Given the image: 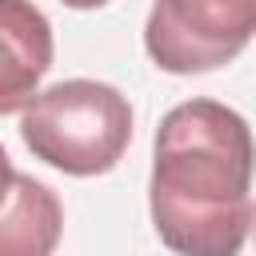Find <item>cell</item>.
Wrapping results in <instances>:
<instances>
[{
    "label": "cell",
    "mask_w": 256,
    "mask_h": 256,
    "mask_svg": "<svg viewBox=\"0 0 256 256\" xmlns=\"http://www.w3.org/2000/svg\"><path fill=\"white\" fill-rule=\"evenodd\" d=\"M256 140L248 120L220 100H184L152 148L148 212L176 256H240L252 232Z\"/></svg>",
    "instance_id": "cell-1"
},
{
    "label": "cell",
    "mask_w": 256,
    "mask_h": 256,
    "mask_svg": "<svg viewBox=\"0 0 256 256\" xmlns=\"http://www.w3.org/2000/svg\"><path fill=\"white\" fill-rule=\"evenodd\" d=\"M20 136L64 176H104L132 144V104L104 80H60L24 108Z\"/></svg>",
    "instance_id": "cell-2"
},
{
    "label": "cell",
    "mask_w": 256,
    "mask_h": 256,
    "mask_svg": "<svg viewBox=\"0 0 256 256\" xmlns=\"http://www.w3.org/2000/svg\"><path fill=\"white\" fill-rule=\"evenodd\" d=\"M252 40L256 0H156L144 24V52L172 76L224 68Z\"/></svg>",
    "instance_id": "cell-3"
},
{
    "label": "cell",
    "mask_w": 256,
    "mask_h": 256,
    "mask_svg": "<svg viewBox=\"0 0 256 256\" xmlns=\"http://www.w3.org/2000/svg\"><path fill=\"white\" fill-rule=\"evenodd\" d=\"M56 56L52 24L32 0H0V116L24 112L40 96Z\"/></svg>",
    "instance_id": "cell-4"
},
{
    "label": "cell",
    "mask_w": 256,
    "mask_h": 256,
    "mask_svg": "<svg viewBox=\"0 0 256 256\" xmlns=\"http://www.w3.org/2000/svg\"><path fill=\"white\" fill-rule=\"evenodd\" d=\"M64 236V204L60 196L24 172L0 208V256H56Z\"/></svg>",
    "instance_id": "cell-5"
},
{
    "label": "cell",
    "mask_w": 256,
    "mask_h": 256,
    "mask_svg": "<svg viewBox=\"0 0 256 256\" xmlns=\"http://www.w3.org/2000/svg\"><path fill=\"white\" fill-rule=\"evenodd\" d=\"M12 184H16V168H12V160H8V152L0 144V208H4L8 192H12Z\"/></svg>",
    "instance_id": "cell-6"
},
{
    "label": "cell",
    "mask_w": 256,
    "mask_h": 256,
    "mask_svg": "<svg viewBox=\"0 0 256 256\" xmlns=\"http://www.w3.org/2000/svg\"><path fill=\"white\" fill-rule=\"evenodd\" d=\"M60 4H68V8H76V12H88V8H104L108 0H60Z\"/></svg>",
    "instance_id": "cell-7"
},
{
    "label": "cell",
    "mask_w": 256,
    "mask_h": 256,
    "mask_svg": "<svg viewBox=\"0 0 256 256\" xmlns=\"http://www.w3.org/2000/svg\"><path fill=\"white\" fill-rule=\"evenodd\" d=\"M252 236H256V208H252Z\"/></svg>",
    "instance_id": "cell-8"
}]
</instances>
